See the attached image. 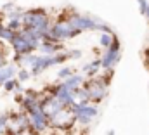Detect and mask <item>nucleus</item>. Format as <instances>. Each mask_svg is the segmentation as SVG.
Segmentation results:
<instances>
[{
    "instance_id": "f257e3e1",
    "label": "nucleus",
    "mask_w": 149,
    "mask_h": 135,
    "mask_svg": "<svg viewBox=\"0 0 149 135\" xmlns=\"http://www.w3.org/2000/svg\"><path fill=\"white\" fill-rule=\"evenodd\" d=\"M50 24H52L50 16L43 9H28L23 12V28L37 31L42 40L49 38Z\"/></svg>"
},
{
    "instance_id": "f03ea898",
    "label": "nucleus",
    "mask_w": 149,
    "mask_h": 135,
    "mask_svg": "<svg viewBox=\"0 0 149 135\" xmlns=\"http://www.w3.org/2000/svg\"><path fill=\"white\" fill-rule=\"evenodd\" d=\"M111 76H113V69H108V71H104V74H97V76H94V78H90L88 81L83 83V88L88 94L90 104L95 106V104L104 101V97L108 95V87H109Z\"/></svg>"
},
{
    "instance_id": "7ed1b4c3",
    "label": "nucleus",
    "mask_w": 149,
    "mask_h": 135,
    "mask_svg": "<svg viewBox=\"0 0 149 135\" xmlns=\"http://www.w3.org/2000/svg\"><path fill=\"white\" fill-rule=\"evenodd\" d=\"M74 36H78V33L71 28V24L68 23V19H64L63 16L57 17L52 24H50V30H49V40H54V42H59V43H64L66 40H71Z\"/></svg>"
},
{
    "instance_id": "20e7f679",
    "label": "nucleus",
    "mask_w": 149,
    "mask_h": 135,
    "mask_svg": "<svg viewBox=\"0 0 149 135\" xmlns=\"http://www.w3.org/2000/svg\"><path fill=\"white\" fill-rule=\"evenodd\" d=\"M120 57H121V43H120V38L116 36L114 42L111 43V47L106 49L104 54H102V57H101V68L104 71L113 69V68L120 63Z\"/></svg>"
},
{
    "instance_id": "39448f33",
    "label": "nucleus",
    "mask_w": 149,
    "mask_h": 135,
    "mask_svg": "<svg viewBox=\"0 0 149 135\" xmlns=\"http://www.w3.org/2000/svg\"><path fill=\"white\" fill-rule=\"evenodd\" d=\"M28 118H30V123H31V132L33 134H42L45 132L47 128H50V121H49V116L43 113V109L38 106L35 109H31L30 113H26Z\"/></svg>"
},
{
    "instance_id": "423d86ee",
    "label": "nucleus",
    "mask_w": 149,
    "mask_h": 135,
    "mask_svg": "<svg viewBox=\"0 0 149 135\" xmlns=\"http://www.w3.org/2000/svg\"><path fill=\"white\" fill-rule=\"evenodd\" d=\"M63 50H66L64 45L59 43V42H54V40H42L40 45H38L40 56H54V54H59Z\"/></svg>"
},
{
    "instance_id": "0eeeda50",
    "label": "nucleus",
    "mask_w": 149,
    "mask_h": 135,
    "mask_svg": "<svg viewBox=\"0 0 149 135\" xmlns=\"http://www.w3.org/2000/svg\"><path fill=\"white\" fill-rule=\"evenodd\" d=\"M16 73H17L16 64H5L3 68H0V87H3L5 81L16 78Z\"/></svg>"
},
{
    "instance_id": "6e6552de",
    "label": "nucleus",
    "mask_w": 149,
    "mask_h": 135,
    "mask_svg": "<svg viewBox=\"0 0 149 135\" xmlns=\"http://www.w3.org/2000/svg\"><path fill=\"white\" fill-rule=\"evenodd\" d=\"M83 83H85V78H83V74H73V76H70L68 80H64L63 81V85L66 87V88H70V90H78L80 87H83Z\"/></svg>"
},
{
    "instance_id": "1a4fd4ad",
    "label": "nucleus",
    "mask_w": 149,
    "mask_h": 135,
    "mask_svg": "<svg viewBox=\"0 0 149 135\" xmlns=\"http://www.w3.org/2000/svg\"><path fill=\"white\" fill-rule=\"evenodd\" d=\"M101 69H102V68H101V57H99V59H92L88 64H85V66H83V73H87L90 78H94V76L99 74Z\"/></svg>"
},
{
    "instance_id": "9d476101",
    "label": "nucleus",
    "mask_w": 149,
    "mask_h": 135,
    "mask_svg": "<svg viewBox=\"0 0 149 135\" xmlns=\"http://www.w3.org/2000/svg\"><path fill=\"white\" fill-rule=\"evenodd\" d=\"M14 36H16V31H12V30H9L3 23H0V42H5V43H12V40H14Z\"/></svg>"
},
{
    "instance_id": "9b49d317",
    "label": "nucleus",
    "mask_w": 149,
    "mask_h": 135,
    "mask_svg": "<svg viewBox=\"0 0 149 135\" xmlns=\"http://www.w3.org/2000/svg\"><path fill=\"white\" fill-rule=\"evenodd\" d=\"M114 38H116V35L113 33V31L101 33V36H99V45L106 50V49H109V47H111V43L114 42Z\"/></svg>"
},
{
    "instance_id": "f8f14e48",
    "label": "nucleus",
    "mask_w": 149,
    "mask_h": 135,
    "mask_svg": "<svg viewBox=\"0 0 149 135\" xmlns=\"http://www.w3.org/2000/svg\"><path fill=\"white\" fill-rule=\"evenodd\" d=\"M31 78V73H30V69H26V68H19L17 69V73H16V80L23 85L24 81H28Z\"/></svg>"
},
{
    "instance_id": "ddd939ff",
    "label": "nucleus",
    "mask_w": 149,
    "mask_h": 135,
    "mask_svg": "<svg viewBox=\"0 0 149 135\" xmlns=\"http://www.w3.org/2000/svg\"><path fill=\"white\" fill-rule=\"evenodd\" d=\"M19 87H21V83H19V81H17L16 78H12V80H9V81H5L2 88H3L5 92H16V90H17Z\"/></svg>"
},
{
    "instance_id": "4468645a",
    "label": "nucleus",
    "mask_w": 149,
    "mask_h": 135,
    "mask_svg": "<svg viewBox=\"0 0 149 135\" xmlns=\"http://www.w3.org/2000/svg\"><path fill=\"white\" fill-rule=\"evenodd\" d=\"M7 128H9V114L0 113V135L7 134Z\"/></svg>"
},
{
    "instance_id": "2eb2a0df",
    "label": "nucleus",
    "mask_w": 149,
    "mask_h": 135,
    "mask_svg": "<svg viewBox=\"0 0 149 135\" xmlns=\"http://www.w3.org/2000/svg\"><path fill=\"white\" fill-rule=\"evenodd\" d=\"M73 74H74V73H73V68L68 66V68H63V69L57 73V78L64 81V80H68V78H70V76H73Z\"/></svg>"
},
{
    "instance_id": "dca6fc26",
    "label": "nucleus",
    "mask_w": 149,
    "mask_h": 135,
    "mask_svg": "<svg viewBox=\"0 0 149 135\" xmlns=\"http://www.w3.org/2000/svg\"><path fill=\"white\" fill-rule=\"evenodd\" d=\"M66 52H68V59H80L81 57V50L80 49H70Z\"/></svg>"
},
{
    "instance_id": "f3484780",
    "label": "nucleus",
    "mask_w": 149,
    "mask_h": 135,
    "mask_svg": "<svg viewBox=\"0 0 149 135\" xmlns=\"http://www.w3.org/2000/svg\"><path fill=\"white\" fill-rule=\"evenodd\" d=\"M137 3H139L141 14H142V16H146V12H148V7H149V0H137Z\"/></svg>"
},
{
    "instance_id": "a211bd4d",
    "label": "nucleus",
    "mask_w": 149,
    "mask_h": 135,
    "mask_svg": "<svg viewBox=\"0 0 149 135\" xmlns=\"http://www.w3.org/2000/svg\"><path fill=\"white\" fill-rule=\"evenodd\" d=\"M7 64V57H5V52L3 50H0V68H3Z\"/></svg>"
},
{
    "instance_id": "6ab92c4d",
    "label": "nucleus",
    "mask_w": 149,
    "mask_h": 135,
    "mask_svg": "<svg viewBox=\"0 0 149 135\" xmlns=\"http://www.w3.org/2000/svg\"><path fill=\"white\" fill-rule=\"evenodd\" d=\"M146 17H148V21H149V7H148V12H146Z\"/></svg>"
}]
</instances>
